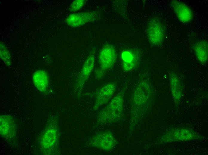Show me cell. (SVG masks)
Instances as JSON below:
<instances>
[{
  "label": "cell",
  "mask_w": 208,
  "mask_h": 155,
  "mask_svg": "<svg viewBox=\"0 0 208 155\" xmlns=\"http://www.w3.org/2000/svg\"><path fill=\"white\" fill-rule=\"evenodd\" d=\"M208 42L207 41L201 40L197 42L194 49L196 58L201 63H206L208 60Z\"/></svg>",
  "instance_id": "7c38bea8"
},
{
  "label": "cell",
  "mask_w": 208,
  "mask_h": 155,
  "mask_svg": "<svg viewBox=\"0 0 208 155\" xmlns=\"http://www.w3.org/2000/svg\"><path fill=\"white\" fill-rule=\"evenodd\" d=\"M15 124L13 119L9 116L0 117V134L5 137H10L14 135Z\"/></svg>",
  "instance_id": "30bf717a"
},
{
  "label": "cell",
  "mask_w": 208,
  "mask_h": 155,
  "mask_svg": "<svg viewBox=\"0 0 208 155\" xmlns=\"http://www.w3.org/2000/svg\"><path fill=\"white\" fill-rule=\"evenodd\" d=\"M149 40L151 44L157 46L161 44L165 36L163 26L158 20L152 19L149 22L146 30Z\"/></svg>",
  "instance_id": "3957f363"
},
{
  "label": "cell",
  "mask_w": 208,
  "mask_h": 155,
  "mask_svg": "<svg viewBox=\"0 0 208 155\" xmlns=\"http://www.w3.org/2000/svg\"><path fill=\"white\" fill-rule=\"evenodd\" d=\"M117 58V53L114 47L110 44L105 45L99 55L100 69L105 72L110 69L115 64Z\"/></svg>",
  "instance_id": "6da1fadb"
},
{
  "label": "cell",
  "mask_w": 208,
  "mask_h": 155,
  "mask_svg": "<svg viewBox=\"0 0 208 155\" xmlns=\"http://www.w3.org/2000/svg\"><path fill=\"white\" fill-rule=\"evenodd\" d=\"M94 52H92L89 55L83 64L76 81L77 88H81L88 80L94 68Z\"/></svg>",
  "instance_id": "5b68a950"
},
{
  "label": "cell",
  "mask_w": 208,
  "mask_h": 155,
  "mask_svg": "<svg viewBox=\"0 0 208 155\" xmlns=\"http://www.w3.org/2000/svg\"><path fill=\"white\" fill-rule=\"evenodd\" d=\"M84 0H76L73 1L70 6V10L72 12H75L80 9L85 3Z\"/></svg>",
  "instance_id": "2e32d148"
},
{
  "label": "cell",
  "mask_w": 208,
  "mask_h": 155,
  "mask_svg": "<svg viewBox=\"0 0 208 155\" xmlns=\"http://www.w3.org/2000/svg\"><path fill=\"white\" fill-rule=\"evenodd\" d=\"M33 83L39 90L43 91L48 87L49 78L47 73L44 71L39 70L36 71L33 75Z\"/></svg>",
  "instance_id": "8fae6325"
},
{
  "label": "cell",
  "mask_w": 208,
  "mask_h": 155,
  "mask_svg": "<svg viewBox=\"0 0 208 155\" xmlns=\"http://www.w3.org/2000/svg\"><path fill=\"white\" fill-rule=\"evenodd\" d=\"M92 142L93 145L96 147L108 150L114 146V139L111 133L104 132L96 136Z\"/></svg>",
  "instance_id": "9c48e42d"
},
{
  "label": "cell",
  "mask_w": 208,
  "mask_h": 155,
  "mask_svg": "<svg viewBox=\"0 0 208 155\" xmlns=\"http://www.w3.org/2000/svg\"><path fill=\"white\" fill-rule=\"evenodd\" d=\"M120 58L123 71L128 72L134 70L138 66L140 55L136 49H126L121 52Z\"/></svg>",
  "instance_id": "277c9868"
},
{
  "label": "cell",
  "mask_w": 208,
  "mask_h": 155,
  "mask_svg": "<svg viewBox=\"0 0 208 155\" xmlns=\"http://www.w3.org/2000/svg\"><path fill=\"white\" fill-rule=\"evenodd\" d=\"M0 57L1 58L8 66L11 63L10 57L6 48L4 45L0 44Z\"/></svg>",
  "instance_id": "9a60e30c"
},
{
  "label": "cell",
  "mask_w": 208,
  "mask_h": 155,
  "mask_svg": "<svg viewBox=\"0 0 208 155\" xmlns=\"http://www.w3.org/2000/svg\"><path fill=\"white\" fill-rule=\"evenodd\" d=\"M170 78L172 94L175 99H178L181 96L180 81L178 76L174 73L171 74Z\"/></svg>",
  "instance_id": "5bb4252c"
},
{
  "label": "cell",
  "mask_w": 208,
  "mask_h": 155,
  "mask_svg": "<svg viewBox=\"0 0 208 155\" xmlns=\"http://www.w3.org/2000/svg\"><path fill=\"white\" fill-rule=\"evenodd\" d=\"M124 95L123 90L120 92L102 111L101 115L105 116V119L113 120L120 115L123 103Z\"/></svg>",
  "instance_id": "7a4b0ae2"
},
{
  "label": "cell",
  "mask_w": 208,
  "mask_h": 155,
  "mask_svg": "<svg viewBox=\"0 0 208 155\" xmlns=\"http://www.w3.org/2000/svg\"><path fill=\"white\" fill-rule=\"evenodd\" d=\"M171 4L176 16L181 22L187 23L192 20V11L185 4L181 1L174 0L172 1Z\"/></svg>",
  "instance_id": "8992f818"
},
{
  "label": "cell",
  "mask_w": 208,
  "mask_h": 155,
  "mask_svg": "<svg viewBox=\"0 0 208 155\" xmlns=\"http://www.w3.org/2000/svg\"><path fill=\"white\" fill-rule=\"evenodd\" d=\"M95 73L96 78L99 79L103 77L105 75V72L100 69L96 71Z\"/></svg>",
  "instance_id": "e0dca14e"
},
{
  "label": "cell",
  "mask_w": 208,
  "mask_h": 155,
  "mask_svg": "<svg viewBox=\"0 0 208 155\" xmlns=\"http://www.w3.org/2000/svg\"><path fill=\"white\" fill-rule=\"evenodd\" d=\"M116 88V84L114 82H110L103 86L97 93L94 109H97L107 103L114 94Z\"/></svg>",
  "instance_id": "52a82bcc"
},
{
  "label": "cell",
  "mask_w": 208,
  "mask_h": 155,
  "mask_svg": "<svg viewBox=\"0 0 208 155\" xmlns=\"http://www.w3.org/2000/svg\"><path fill=\"white\" fill-rule=\"evenodd\" d=\"M95 14L93 12H86L72 14L69 16L66 19L67 23L73 27H77L93 21Z\"/></svg>",
  "instance_id": "ba28073f"
},
{
  "label": "cell",
  "mask_w": 208,
  "mask_h": 155,
  "mask_svg": "<svg viewBox=\"0 0 208 155\" xmlns=\"http://www.w3.org/2000/svg\"><path fill=\"white\" fill-rule=\"evenodd\" d=\"M56 139V132L53 128L48 129L45 133L42 140L43 147L49 148L52 146Z\"/></svg>",
  "instance_id": "4fadbf2b"
}]
</instances>
